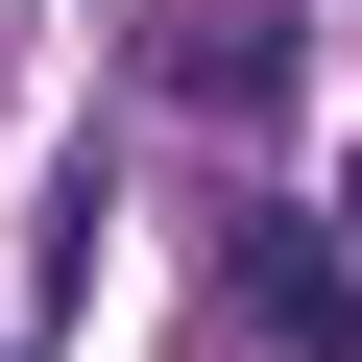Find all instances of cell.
Masks as SVG:
<instances>
[{"mask_svg": "<svg viewBox=\"0 0 362 362\" xmlns=\"http://www.w3.org/2000/svg\"><path fill=\"white\" fill-rule=\"evenodd\" d=\"M242 314H266L290 362H362V242H314V218H242Z\"/></svg>", "mask_w": 362, "mask_h": 362, "instance_id": "1", "label": "cell"}]
</instances>
